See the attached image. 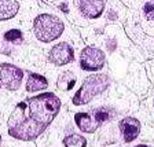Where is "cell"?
<instances>
[{
	"mask_svg": "<svg viewBox=\"0 0 154 147\" xmlns=\"http://www.w3.org/2000/svg\"><path fill=\"white\" fill-rule=\"evenodd\" d=\"M74 120H76L77 127L83 132H95L100 125V122L95 117V113H91V114H88V113H79V114H76Z\"/></svg>",
	"mask_w": 154,
	"mask_h": 147,
	"instance_id": "cell-8",
	"label": "cell"
},
{
	"mask_svg": "<svg viewBox=\"0 0 154 147\" xmlns=\"http://www.w3.org/2000/svg\"><path fill=\"white\" fill-rule=\"evenodd\" d=\"M81 13L88 18H98L102 14L105 3L99 0H85V2H79Z\"/></svg>",
	"mask_w": 154,
	"mask_h": 147,
	"instance_id": "cell-9",
	"label": "cell"
},
{
	"mask_svg": "<svg viewBox=\"0 0 154 147\" xmlns=\"http://www.w3.org/2000/svg\"><path fill=\"white\" fill-rule=\"evenodd\" d=\"M0 87H2V81H0Z\"/></svg>",
	"mask_w": 154,
	"mask_h": 147,
	"instance_id": "cell-18",
	"label": "cell"
},
{
	"mask_svg": "<svg viewBox=\"0 0 154 147\" xmlns=\"http://www.w3.org/2000/svg\"><path fill=\"white\" fill-rule=\"evenodd\" d=\"M50 61L58 66L69 63L73 61V48L66 43H61V44L55 45L50 52Z\"/></svg>",
	"mask_w": 154,
	"mask_h": 147,
	"instance_id": "cell-6",
	"label": "cell"
},
{
	"mask_svg": "<svg viewBox=\"0 0 154 147\" xmlns=\"http://www.w3.org/2000/svg\"><path fill=\"white\" fill-rule=\"evenodd\" d=\"M76 84V78L73 77V74L70 72H66V73H62L59 80H58V87L61 90H72Z\"/></svg>",
	"mask_w": 154,
	"mask_h": 147,
	"instance_id": "cell-12",
	"label": "cell"
},
{
	"mask_svg": "<svg viewBox=\"0 0 154 147\" xmlns=\"http://www.w3.org/2000/svg\"><path fill=\"white\" fill-rule=\"evenodd\" d=\"M0 51H2V52H4V54H10V52H11V51H10V48L4 47V44H3V43H2V41H0Z\"/></svg>",
	"mask_w": 154,
	"mask_h": 147,
	"instance_id": "cell-16",
	"label": "cell"
},
{
	"mask_svg": "<svg viewBox=\"0 0 154 147\" xmlns=\"http://www.w3.org/2000/svg\"><path fill=\"white\" fill-rule=\"evenodd\" d=\"M136 147H147V146H136Z\"/></svg>",
	"mask_w": 154,
	"mask_h": 147,
	"instance_id": "cell-17",
	"label": "cell"
},
{
	"mask_svg": "<svg viewBox=\"0 0 154 147\" xmlns=\"http://www.w3.org/2000/svg\"><path fill=\"white\" fill-rule=\"evenodd\" d=\"M19 4L11 0H0V21L14 17L18 11Z\"/></svg>",
	"mask_w": 154,
	"mask_h": 147,
	"instance_id": "cell-10",
	"label": "cell"
},
{
	"mask_svg": "<svg viewBox=\"0 0 154 147\" xmlns=\"http://www.w3.org/2000/svg\"><path fill=\"white\" fill-rule=\"evenodd\" d=\"M66 147H85L87 142L80 135H70L63 140Z\"/></svg>",
	"mask_w": 154,
	"mask_h": 147,
	"instance_id": "cell-13",
	"label": "cell"
},
{
	"mask_svg": "<svg viewBox=\"0 0 154 147\" xmlns=\"http://www.w3.org/2000/svg\"><path fill=\"white\" fill-rule=\"evenodd\" d=\"M61 102L54 93H43L18 103L10 115V135L33 139L40 135L59 110Z\"/></svg>",
	"mask_w": 154,
	"mask_h": 147,
	"instance_id": "cell-1",
	"label": "cell"
},
{
	"mask_svg": "<svg viewBox=\"0 0 154 147\" xmlns=\"http://www.w3.org/2000/svg\"><path fill=\"white\" fill-rule=\"evenodd\" d=\"M4 37H6V40H8V41L18 43L22 40V33L19 32V30H17V29H14V30H8Z\"/></svg>",
	"mask_w": 154,
	"mask_h": 147,
	"instance_id": "cell-14",
	"label": "cell"
},
{
	"mask_svg": "<svg viewBox=\"0 0 154 147\" xmlns=\"http://www.w3.org/2000/svg\"><path fill=\"white\" fill-rule=\"evenodd\" d=\"M144 15L147 19L154 21V3H147L144 6Z\"/></svg>",
	"mask_w": 154,
	"mask_h": 147,
	"instance_id": "cell-15",
	"label": "cell"
},
{
	"mask_svg": "<svg viewBox=\"0 0 154 147\" xmlns=\"http://www.w3.org/2000/svg\"><path fill=\"white\" fill-rule=\"evenodd\" d=\"M105 63V54L99 48L87 47L80 57V65L84 70H99Z\"/></svg>",
	"mask_w": 154,
	"mask_h": 147,
	"instance_id": "cell-4",
	"label": "cell"
},
{
	"mask_svg": "<svg viewBox=\"0 0 154 147\" xmlns=\"http://www.w3.org/2000/svg\"><path fill=\"white\" fill-rule=\"evenodd\" d=\"M45 87H47V80L43 76H38V74H30L29 76L28 83H26L28 91H40Z\"/></svg>",
	"mask_w": 154,
	"mask_h": 147,
	"instance_id": "cell-11",
	"label": "cell"
},
{
	"mask_svg": "<svg viewBox=\"0 0 154 147\" xmlns=\"http://www.w3.org/2000/svg\"><path fill=\"white\" fill-rule=\"evenodd\" d=\"M110 80L106 74H92L84 81L81 88L77 91V93L73 98L74 105H85L88 103L94 96L103 91L109 87Z\"/></svg>",
	"mask_w": 154,
	"mask_h": 147,
	"instance_id": "cell-2",
	"label": "cell"
},
{
	"mask_svg": "<svg viewBox=\"0 0 154 147\" xmlns=\"http://www.w3.org/2000/svg\"><path fill=\"white\" fill-rule=\"evenodd\" d=\"M35 33L42 41H52L63 30V23L58 18L48 14H42L35 19Z\"/></svg>",
	"mask_w": 154,
	"mask_h": 147,
	"instance_id": "cell-3",
	"label": "cell"
},
{
	"mask_svg": "<svg viewBox=\"0 0 154 147\" xmlns=\"http://www.w3.org/2000/svg\"><path fill=\"white\" fill-rule=\"evenodd\" d=\"M120 131L122 132V136H124L125 142H132L134 139H136V136L139 135L140 131V122L136 118H124L120 122Z\"/></svg>",
	"mask_w": 154,
	"mask_h": 147,
	"instance_id": "cell-7",
	"label": "cell"
},
{
	"mask_svg": "<svg viewBox=\"0 0 154 147\" xmlns=\"http://www.w3.org/2000/svg\"><path fill=\"white\" fill-rule=\"evenodd\" d=\"M0 76L3 84L8 90H17L22 81V70L13 65L4 63L0 67Z\"/></svg>",
	"mask_w": 154,
	"mask_h": 147,
	"instance_id": "cell-5",
	"label": "cell"
}]
</instances>
